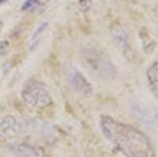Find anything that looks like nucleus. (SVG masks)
Wrapping results in <instances>:
<instances>
[{"label":"nucleus","instance_id":"4","mask_svg":"<svg viewBox=\"0 0 158 157\" xmlns=\"http://www.w3.org/2000/svg\"><path fill=\"white\" fill-rule=\"evenodd\" d=\"M132 112L138 120L151 129L158 130V110L142 102H135L132 105Z\"/></svg>","mask_w":158,"mask_h":157},{"label":"nucleus","instance_id":"8","mask_svg":"<svg viewBox=\"0 0 158 157\" xmlns=\"http://www.w3.org/2000/svg\"><path fill=\"white\" fill-rule=\"evenodd\" d=\"M147 80L150 91L158 100V61H155L150 65L147 71Z\"/></svg>","mask_w":158,"mask_h":157},{"label":"nucleus","instance_id":"2","mask_svg":"<svg viewBox=\"0 0 158 157\" xmlns=\"http://www.w3.org/2000/svg\"><path fill=\"white\" fill-rule=\"evenodd\" d=\"M23 101L31 108H47L52 102L49 91L42 82L31 80L22 91Z\"/></svg>","mask_w":158,"mask_h":157},{"label":"nucleus","instance_id":"7","mask_svg":"<svg viewBox=\"0 0 158 157\" xmlns=\"http://www.w3.org/2000/svg\"><path fill=\"white\" fill-rule=\"evenodd\" d=\"M19 126L16 118L9 115L0 121V140H6L18 134Z\"/></svg>","mask_w":158,"mask_h":157},{"label":"nucleus","instance_id":"13","mask_svg":"<svg viewBox=\"0 0 158 157\" xmlns=\"http://www.w3.org/2000/svg\"><path fill=\"white\" fill-rule=\"evenodd\" d=\"M7 0H0V4H2V3H4V2H6Z\"/></svg>","mask_w":158,"mask_h":157},{"label":"nucleus","instance_id":"6","mask_svg":"<svg viewBox=\"0 0 158 157\" xmlns=\"http://www.w3.org/2000/svg\"><path fill=\"white\" fill-rule=\"evenodd\" d=\"M9 150L16 157H44L45 155L42 148L27 143H14L9 147Z\"/></svg>","mask_w":158,"mask_h":157},{"label":"nucleus","instance_id":"5","mask_svg":"<svg viewBox=\"0 0 158 157\" xmlns=\"http://www.w3.org/2000/svg\"><path fill=\"white\" fill-rule=\"evenodd\" d=\"M68 81L74 91L85 97H89L93 93L92 85L88 81L82 73L75 68H70V70L68 71Z\"/></svg>","mask_w":158,"mask_h":157},{"label":"nucleus","instance_id":"9","mask_svg":"<svg viewBox=\"0 0 158 157\" xmlns=\"http://www.w3.org/2000/svg\"><path fill=\"white\" fill-rule=\"evenodd\" d=\"M48 27V23L47 22H43L42 24H40L39 27H37V30L35 31V33L33 34L32 38H31V42H30V49H33V48L36 45V43L38 42V40H39L40 36L42 35V33L44 32L45 27Z\"/></svg>","mask_w":158,"mask_h":157},{"label":"nucleus","instance_id":"11","mask_svg":"<svg viewBox=\"0 0 158 157\" xmlns=\"http://www.w3.org/2000/svg\"><path fill=\"white\" fill-rule=\"evenodd\" d=\"M36 4H38V0H27L21 6L22 11H29L32 7H34Z\"/></svg>","mask_w":158,"mask_h":157},{"label":"nucleus","instance_id":"12","mask_svg":"<svg viewBox=\"0 0 158 157\" xmlns=\"http://www.w3.org/2000/svg\"><path fill=\"white\" fill-rule=\"evenodd\" d=\"M9 44L10 43H9L7 40H0V54H1V53L3 52L7 47H9Z\"/></svg>","mask_w":158,"mask_h":157},{"label":"nucleus","instance_id":"1","mask_svg":"<svg viewBox=\"0 0 158 157\" xmlns=\"http://www.w3.org/2000/svg\"><path fill=\"white\" fill-rule=\"evenodd\" d=\"M100 130L124 157H155L156 151L147 134L135 126L117 121L109 115L100 117Z\"/></svg>","mask_w":158,"mask_h":157},{"label":"nucleus","instance_id":"3","mask_svg":"<svg viewBox=\"0 0 158 157\" xmlns=\"http://www.w3.org/2000/svg\"><path fill=\"white\" fill-rule=\"evenodd\" d=\"M86 63L91 68L92 71L95 72V74H98L101 78L106 79H112L115 76V69L111 61H109L106 57L100 54L95 53H89L85 55Z\"/></svg>","mask_w":158,"mask_h":157},{"label":"nucleus","instance_id":"10","mask_svg":"<svg viewBox=\"0 0 158 157\" xmlns=\"http://www.w3.org/2000/svg\"><path fill=\"white\" fill-rule=\"evenodd\" d=\"M79 9L82 13H86L91 9L92 6V0H79L78 2Z\"/></svg>","mask_w":158,"mask_h":157}]
</instances>
